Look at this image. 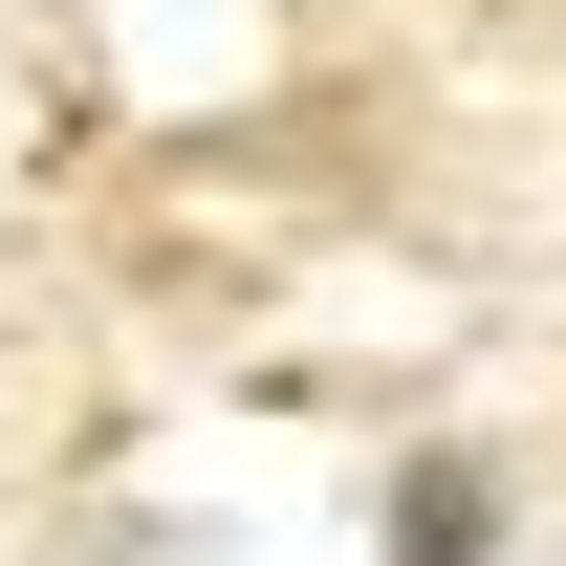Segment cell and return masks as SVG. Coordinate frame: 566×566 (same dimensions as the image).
<instances>
[{
  "mask_svg": "<svg viewBox=\"0 0 566 566\" xmlns=\"http://www.w3.org/2000/svg\"><path fill=\"white\" fill-rule=\"evenodd\" d=\"M392 566H501V480L480 458H415L392 480Z\"/></svg>",
  "mask_w": 566,
  "mask_h": 566,
  "instance_id": "6da1fadb",
  "label": "cell"
}]
</instances>
